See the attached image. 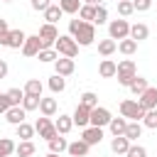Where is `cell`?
<instances>
[{
    "instance_id": "6da1fadb",
    "label": "cell",
    "mask_w": 157,
    "mask_h": 157,
    "mask_svg": "<svg viewBox=\"0 0 157 157\" xmlns=\"http://www.w3.org/2000/svg\"><path fill=\"white\" fill-rule=\"evenodd\" d=\"M69 34L76 39L78 47H88V44H93V39H96V25L83 22V20H71V22H69Z\"/></svg>"
},
{
    "instance_id": "7a4b0ae2",
    "label": "cell",
    "mask_w": 157,
    "mask_h": 157,
    "mask_svg": "<svg viewBox=\"0 0 157 157\" xmlns=\"http://www.w3.org/2000/svg\"><path fill=\"white\" fill-rule=\"evenodd\" d=\"M118 83L120 86H125V88H130V83L137 78V69H135V61L132 59H123V61H118Z\"/></svg>"
},
{
    "instance_id": "3957f363",
    "label": "cell",
    "mask_w": 157,
    "mask_h": 157,
    "mask_svg": "<svg viewBox=\"0 0 157 157\" xmlns=\"http://www.w3.org/2000/svg\"><path fill=\"white\" fill-rule=\"evenodd\" d=\"M145 108L137 103V101H132V98H125V101H120V115L123 118H128V120H135V123H142V118H145Z\"/></svg>"
},
{
    "instance_id": "277c9868",
    "label": "cell",
    "mask_w": 157,
    "mask_h": 157,
    "mask_svg": "<svg viewBox=\"0 0 157 157\" xmlns=\"http://www.w3.org/2000/svg\"><path fill=\"white\" fill-rule=\"evenodd\" d=\"M54 49H56L59 56H66V59H74V56L78 54V44H76V39H74L71 34H59Z\"/></svg>"
},
{
    "instance_id": "5b68a950",
    "label": "cell",
    "mask_w": 157,
    "mask_h": 157,
    "mask_svg": "<svg viewBox=\"0 0 157 157\" xmlns=\"http://www.w3.org/2000/svg\"><path fill=\"white\" fill-rule=\"evenodd\" d=\"M108 37L110 39H118V42L128 39L130 37V22L128 20H110L108 22Z\"/></svg>"
},
{
    "instance_id": "8992f818",
    "label": "cell",
    "mask_w": 157,
    "mask_h": 157,
    "mask_svg": "<svg viewBox=\"0 0 157 157\" xmlns=\"http://www.w3.org/2000/svg\"><path fill=\"white\" fill-rule=\"evenodd\" d=\"M39 39H42V49H54V44H56V39H59V29H56V25H49V22H44L42 27H39Z\"/></svg>"
},
{
    "instance_id": "52a82bcc",
    "label": "cell",
    "mask_w": 157,
    "mask_h": 157,
    "mask_svg": "<svg viewBox=\"0 0 157 157\" xmlns=\"http://www.w3.org/2000/svg\"><path fill=\"white\" fill-rule=\"evenodd\" d=\"M25 39H27V34L22 32V29H10L5 37H2V47H7V49H22L25 47Z\"/></svg>"
},
{
    "instance_id": "ba28073f",
    "label": "cell",
    "mask_w": 157,
    "mask_h": 157,
    "mask_svg": "<svg viewBox=\"0 0 157 157\" xmlns=\"http://www.w3.org/2000/svg\"><path fill=\"white\" fill-rule=\"evenodd\" d=\"M34 130L39 132V137H44L47 142L52 140V137H56L59 132H56V128H54V123H52V118H37V123H34Z\"/></svg>"
},
{
    "instance_id": "9c48e42d",
    "label": "cell",
    "mask_w": 157,
    "mask_h": 157,
    "mask_svg": "<svg viewBox=\"0 0 157 157\" xmlns=\"http://www.w3.org/2000/svg\"><path fill=\"white\" fill-rule=\"evenodd\" d=\"M113 120V115H110V110L108 108H103V105H96L93 110H91V125L93 128H108V123Z\"/></svg>"
},
{
    "instance_id": "30bf717a",
    "label": "cell",
    "mask_w": 157,
    "mask_h": 157,
    "mask_svg": "<svg viewBox=\"0 0 157 157\" xmlns=\"http://www.w3.org/2000/svg\"><path fill=\"white\" fill-rule=\"evenodd\" d=\"M39 52H42V39H39V34H27L25 47H22V56L32 59V56H37Z\"/></svg>"
},
{
    "instance_id": "8fae6325",
    "label": "cell",
    "mask_w": 157,
    "mask_h": 157,
    "mask_svg": "<svg viewBox=\"0 0 157 157\" xmlns=\"http://www.w3.org/2000/svg\"><path fill=\"white\" fill-rule=\"evenodd\" d=\"M81 140L86 142V145H101V140H103V128H93V125H88V128H83L81 130Z\"/></svg>"
},
{
    "instance_id": "7c38bea8",
    "label": "cell",
    "mask_w": 157,
    "mask_h": 157,
    "mask_svg": "<svg viewBox=\"0 0 157 157\" xmlns=\"http://www.w3.org/2000/svg\"><path fill=\"white\" fill-rule=\"evenodd\" d=\"M76 71V64H74V59H66V56H59L56 61H54V74H59V76H71Z\"/></svg>"
},
{
    "instance_id": "4fadbf2b",
    "label": "cell",
    "mask_w": 157,
    "mask_h": 157,
    "mask_svg": "<svg viewBox=\"0 0 157 157\" xmlns=\"http://www.w3.org/2000/svg\"><path fill=\"white\" fill-rule=\"evenodd\" d=\"M137 103H140L145 110H155V108H157V88H155V86H150V88L137 98Z\"/></svg>"
},
{
    "instance_id": "5bb4252c",
    "label": "cell",
    "mask_w": 157,
    "mask_h": 157,
    "mask_svg": "<svg viewBox=\"0 0 157 157\" xmlns=\"http://www.w3.org/2000/svg\"><path fill=\"white\" fill-rule=\"evenodd\" d=\"M25 118H27V110L22 108V105H12L7 113H5V120L10 123V125H20V123H25Z\"/></svg>"
},
{
    "instance_id": "9a60e30c",
    "label": "cell",
    "mask_w": 157,
    "mask_h": 157,
    "mask_svg": "<svg viewBox=\"0 0 157 157\" xmlns=\"http://www.w3.org/2000/svg\"><path fill=\"white\" fill-rule=\"evenodd\" d=\"M71 118H74V125H78L81 130L91 125V110H88V108H83V105H76V110H74V115H71Z\"/></svg>"
},
{
    "instance_id": "2e32d148",
    "label": "cell",
    "mask_w": 157,
    "mask_h": 157,
    "mask_svg": "<svg viewBox=\"0 0 157 157\" xmlns=\"http://www.w3.org/2000/svg\"><path fill=\"white\" fill-rule=\"evenodd\" d=\"M54 128H56V132H59V135H69V132H71V128H74V118H71V115H66V113H59V118L54 120Z\"/></svg>"
},
{
    "instance_id": "e0dca14e",
    "label": "cell",
    "mask_w": 157,
    "mask_h": 157,
    "mask_svg": "<svg viewBox=\"0 0 157 157\" xmlns=\"http://www.w3.org/2000/svg\"><path fill=\"white\" fill-rule=\"evenodd\" d=\"M71 157H88V152H91V145H86L81 137L78 140H74V142H69V150H66Z\"/></svg>"
},
{
    "instance_id": "ac0fdd59",
    "label": "cell",
    "mask_w": 157,
    "mask_h": 157,
    "mask_svg": "<svg viewBox=\"0 0 157 157\" xmlns=\"http://www.w3.org/2000/svg\"><path fill=\"white\" fill-rule=\"evenodd\" d=\"M147 37H150V27H147V25H142V22L130 25V39H135V42L140 44V42L147 39Z\"/></svg>"
},
{
    "instance_id": "d6986e66",
    "label": "cell",
    "mask_w": 157,
    "mask_h": 157,
    "mask_svg": "<svg viewBox=\"0 0 157 157\" xmlns=\"http://www.w3.org/2000/svg\"><path fill=\"white\" fill-rule=\"evenodd\" d=\"M56 110H59V103H56V98H42V101H39V113H42L44 118H52V115H56Z\"/></svg>"
},
{
    "instance_id": "ffe728a7",
    "label": "cell",
    "mask_w": 157,
    "mask_h": 157,
    "mask_svg": "<svg viewBox=\"0 0 157 157\" xmlns=\"http://www.w3.org/2000/svg\"><path fill=\"white\" fill-rule=\"evenodd\" d=\"M128 123H130V120H128V118H123V115H120V118H113V120L108 123V130L113 132V137H120V135H125Z\"/></svg>"
},
{
    "instance_id": "44dd1931",
    "label": "cell",
    "mask_w": 157,
    "mask_h": 157,
    "mask_svg": "<svg viewBox=\"0 0 157 157\" xmlns=\"http://www.w3.org/2000/svg\"><path fill=\"white\" fill-rule=\"evenodd\" d=\"M98 74H101L103 78H113V76L118 74V64H115L113 59H103V61L98 64Z\"/></svg>"
},
{
    "instance_id": "7402d4cb",
    "label": "cell",
    "mask_w": 157,
    "mask_h": 157,
    "mask_svg": "<svg viewBox=\"0 0 157 157\" xmlns=\"http://www.w3.org/2000/svg\"><path fill=\"white\" fill-rule=\"evenodd\" d=\"M47 145H49V152H54V155H61V152H66V150H69V142H66V137H64V135L52 137Z\"/></svg>"
},
{
    "instance_id": "603a6c76",
    "label": "cell",
    "mask_w": 157,
    "mask_h": 157,
    "mask_svg": "<svg viewBox=\"0 0 157 157\" xmlns=\"http://www.w3.org/2000/svg\"><path fill=\"white\" fill-rule=\"evenodd\" d=\"M130 145H132V142H130L125 135H120V137H113V140H110V150H113L115 155H125V152L130 150Z\"/></svg>"
},
{
    "instance_id": "cb8c5ba5",
    "label": "cell",
    "mask_w": 157,
    "mask_h": 157,
    "mask_svg": "<svg viewBox=\"0 0 157 157\" xmlns=\"http://www.w3.org/2000/svg\"><path fill=\"white\" fill-rule=\"evenodd\" d=\"M34 152H37V147H34L32 140H20L17 147H15V155H17V157H32Z\"/></svg>"
},
{
    "instance_id": "d4e9b609",
    "label": "cell",
    "mask_w": 157,
    "mask_h": 157,
    "mask_svg": "<svg viewBox=\"0 0 157 157\" xmlns=\"http://www.w3.org/2000/svg\"><path fill=\"white\" fill-rule=\"evenodd\" d=\"M115 49H118V42H115V39H110V37H108V39H101V42H98V54H101L103 59H108V56H110V54H113Z\"/></svg>"
},
{
    "instance_id": "484cf974",
    "label": "cell",
    "mask_w": 157,
    "mask_h": 157,
    "mask_svg": "<svg viewBox=\"0 0 157 157\" xmlns=\"http://www.w3.org/2000/svg\"><path fill=\"white\" fill-rule=\"evenodd\" d=\"M34 132H37V130H34V125H29L27 120H25V123H20V125L15 128V137H20V140H32V137H34Z\"/></svg>"
},
{
    "instance_id": "4316f807",
    "label": "cell",
    "mask_w": 157,
    "mask_h": 157,
    "mask_svg": "<svg viewBox=\"0 0 157 157\" xmlns=\"http://www.w3.org/2000/svg\"><path fill=\"white\" fill-rule=\"evenodd\" d=\"M42 15H44V20H47L49 25H56V22L61 20V15H64V10H61L59 5H49V7H47V10L42 12Z\"/></svg>"
},
{
    "instance_id": "83f0119b",
    "label": "cell",
    "mask_w": 157,
    "mask_h": 157,
    "mask_svg": "<svg viewBox=\"0 0 157 157\" xmlns=\"http://www.w3.org/2000/svg\"><path fill=\"white\" fill-rule=\"evenodd\" d=\"M78 105H83V108L93 110V108L98 105V96H96L93 91H83V93L78 96Z\"/></svg>"
},
{
    "instance_id": "f1b7e54d",
    "label": "cell",
    "mask_w": 157,
    "mask_h": 157,
    "mask_svg": "<svg viewBox=\"0 0 157 157\" xmlns=\"http://www.w3.org/2000/svg\"><path fill=\"white\" fill-rule=\"evenodd\" d=\"M47 86H49V91H52V93H61V91L66 88V78H64V76H59V74H54V76H49Z\"/></svg>"
},
{
    "instance_id": "f546056e",
    "label": "cell",
    "mask_w": 157,
    "mask_h": 157,
    "mask_svg": "<svg viewBox=\"0 0 157 157\" xmlns=\"http://www.w3.org/2000/svg\"><path fill=\"white\" fill-rule=\"evenodd\" d=\"M42 91H44V86H42L39 78H29L25 83V96H39L42 98Z\"/></svg>"
},
{
    "instance_id": "4dcf8cb0",
    "label": "cell",
    "mask_w": 157,
    "mask_h": 157,
    "mask_svg": "<svg viewBox=\"0 0 157 157\" xmlns=\"http://www.w3.org/2000/svg\"><path fill=\"white\" fill-rule=\"evenodd\" d=\"M81 0H59V7L64 10V15H78V10H81Z\"/></svg>"
},
{
    "instance_id": "1f68e13d",
    "label": "cell",
    "mask_w": 157,
    "mask_h": 157,
    "mask_svg": "<svg viewBox=\"0 0 157 157\" xmlns=\"http://www.w3.org/2000/svg\"><path fill=\"white\" fill-rule=\"evenodd\" d=\"M118 52H120V54H125V56H132V54L137 52V42L128 37V39H123V42H118Z\"/></svg>"
},
{
    "instance_id": "d6a6232c",
    "label": "cell",
    "mask_w": 157,
    "mask_h": 157,
    "mask_svg": "<svg viewBox=\"0 0 157 157\" xmlns=\"http://www.w3.org/2000/svg\"><path fill=\"white\" fill-rule=\"evenodd\" d=\"M147 88H150V83H147V78H142V76H137V78L130 83V93H132V96H137V98H140Z\"/></svg>"
},
{
    "instance_id": "836d02e7",
    "label": "cell",
    "mask_w": 157,
    "mask_h": 157,
    "mask_svg": "<svg viewBox=\"0 0 157 157\" xmlns=\"http://www.w3.org/2000/svg\"><path fill=\"white\" fill-rule=\"evenodd\" d=\"M142 128H145L142 123H135V120H130V123H128V130H125V137H128L130 142H135V140L142 135Z\"/></svg>"
},
{
    "instance_id": "e575fe53",
    "label": "cell",
    "mask_w": 157,
    "mask_h": 157,
    "mask_svg": "<svg viewBox=\"0 0 157 157\" xmlns=\"http://www.w3.org/2000/svg\"><path fill=\"white\" fill-rule=\"evenodd\" d=\"M15 140H10V137H0V157H10V155H15Z\"/></svg>"
},
{
    "instance_id": "d590c367",
    "label": "cell",
    "mask_w": 157,
    "mask_h": 157,
    "mask_svg": "<svg viewBox=\"0 0 157 157\" xmlns=\"http://www.w3.org/2000/svg\"><path fill=\"white\" fill-rule=\"evenodd\" d=\"M78 20L93 25V20H96V7H93V5H81V10H78Z\"/></svg>"
},
{
    "instance_id": "8d00e7d4",
    "label": "cell",
    "mask_w": 157,
    "mask_h": 157,
    "mask_svg": "<svg viewBox=\"0 0 157 157\" xmlns=\"http://www.w3.org/2000/svg\"><path fill=\"white\" fill-rule=\"evenodd\" d=\"M135 12V7H132V0H118V15L125 20V17H130Z\"/></svg>"
},
{
    "instance_id": "74e56055",
    "label": "cell",
    "mask_w": 157,
    "mask_h": 157,
    "mask_svg": "<svg viewBox=\"0 0 157 157\" xmlns=\"http://www.w3.org/2000/svg\"><path fill=\"white\" fill-rule=\"evenodd\" d=\"M37 59L44 61V64H54V61L59 59V54H56V49H42V52L37 54Z\"/></svg>"
},
{
    "instance_id": "f35d334b",
    "label": "cell",
    "mask_w": 157,
    "mask_h": 157,
    "mask_svg": "<svg viewBox=\"0 0 157 157\" xmlns=\"http://www.w3.org/2000/svg\"><path fill=\"white\" fill-rule=\"evenodd\" d=\"M7 96H10V103H12V105H22V101H25V88H10Z\"/></svg>"
},
{
    "instance_id": "ab89813d",
    "label": "cell",
    "mask_w": 157,
    "mask_h": 157,
    "mask_svg": "<svg viewBox=\"0 0 157 157\" xmlns=\"http://www.w3.org/2000/svg\"><path fill=\"white\" fill-rule=\"evenodd\" d=\"M142 125H145V128H150V130H157V108L145 113V118H142Z\"/></svg>"
},
{
    "instance_id": "60d3db41",
    "label": "cell",
    "mask_w": 157,
    "mask_h": 157,
    "mask_svg": "<svg viewBox=\"0 0 157 157\" xmlns=\"http://www.w3.org/2000/svg\"><path fill=\"white\" fill-rule=\"evenodd\" d=\"M39 101H42L39 96H25V101H22V108H25L27 113H29V110H37V108H39Z\"/></svg>"
},
{
    "instance_id": "b9f144b4",
    "label": "cell",
    "mask_w": 157,
    "mask_h": 157,
    "mask_svg": "<svg viewBox=\"0 0 157 157\" xmlns=\"http://www.w3.org/2000/svg\"><path fill=\"white\" fill-rule=\"evenodd\" d=\"M125 157H147V150H145L142 145L132 142V145H130V150L125 152Z\"/></svg>"
},
{
    "instance_id": "7bdbcfd3",
    "label": "cell",
    "mask_w": 157,
    "mask_h": 157,
    "mask_svg": "<svg viewBox=\"0 0 157 157\" xmlns=\"http://www.w3.org/2000/svg\"><path fill=\"white\" fill-rule=\"evenodd\" d=\"M108 22V10L103 7V5H98L96 7V20H93V25H105Z\"/></svg>"
},
{
    "instance_id": "ee69618b",
    "label": "cell",
    "mask_w": 157,
    "mask_h": 157,
    "mask_svg": "<svg viewBox=\"0 0 157 157\" xmlns=\"http://www.w3.org/2000/svg\"><path fill=\"white\" fill-rule=\"evenodd\" d=\"M132 7H135V12H147L152 7V0H132Z\"/></svg>"
},
{
    "instance_id": "f6af8a7d",
    "label": "cell",
    "mask_w": 157,
    "mask_h": 157,
    "mask_svg": "<svg viewBox=\"0 0 157 157\" xmlns=\"http://www.w3.org/2000/svg\"><path fill=\"white\" fill-rule=\"evenodd\" d=\"M10 108H12V103H10V96H7V91H5V93H0V115H5Z\"/></svg>"
},
{
    "instance_id": "bcb514c9",
    "label": "cell",
    "mask_w": 157,
    "mask_h": 157,
    "mask_svg": "<svg viewBox=\"0 0 157 157\" xmlns=\"http://www.w3.org/2000/svg\"><path fill=\"white\" fill-rule=\"evenodd\" d=\"M29 5H32V10H37V12H44V10L52 5V0H29Z\"/></svg>"
},
{
    "instance_id": "7dc6e473",
    "label": "cell",
    "mask_w": 157,
    "mask_h": 157,
    "mask_svg": "<svg viewBox=\"0 0 157 157\" xmlns=\"http://www.w3.org/2000/svg\"><path fill=\"white\" fill-rule=\"evenodd\" d=\"M7 71H10V66H7V61L5 59H0V81L7 76Z\"/></svg>"
},
{
    "instance_id": "c3c4849f",
    "label": "cell",
    "mask_w": 157,
    "mask_h": 157,
    "mask_svg": "<svg viewBox=\"0 0 157 157\" xmlns=\"http://www.w3.org/2000/svg\"><path fill=\"white\" fill-rule=\"evenodd\" d=\"M7 32H10V27H7V20H2V17H0V42H2V37H5Z\"/></svg>"
},
{
    "instance_id": "681fc988",
    "label": "cell",
    "mask_w": 157,
    "mask_h": 157,
    "mask_svg": "<svg viewBox=\"0 0 157 157\" xmlns=\"http://www.w3.org/2000/svg\"><path fill=\"white\" fill-rule=\"evenodd\" d=\"M81 2H83V5H93V7H98L103 0H81Z\"/></svg>"
},
{
    "instance_id": "f907efd6",
    "label": "cell",
    "mask_w": 157,
    "mask_h": 157,
    "mask_svg": "<svg viewBox=\"0 0 157 157\" xmlns=\"http://www.w3.org/2000/svg\"><path fill=\"white\" fill-rule=\"evenodd\" d=\"M47 157H61V155H54V152H49V155H47Z\"/></svg>"
},
{
    "instance_id": "816d5d0a",
    "label": "cell",
    "mask_w": 157,
    "mask_h": 157,
    "mask_svg": "<svg viewBox=\"0 0 157 157\" xmlns=\"http://www.w3.org/2000/svg\"><path fill=\"white\" fill-rule=\"evenodd\" d=\"M2 2H12V0H2Z\"/></svg>"
}]
</instances>
